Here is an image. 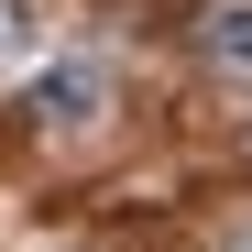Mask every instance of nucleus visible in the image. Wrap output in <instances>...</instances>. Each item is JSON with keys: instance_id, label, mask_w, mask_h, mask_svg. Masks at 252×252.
I'll return each mask as SVG.
<instances>
[{"instance_id": "4", "label": "nucleus", "mask_w": 252, "mask_h": 252, "mask_svg": "<svg viewBox=\"0 0 252 252\" xmlns=\"http://www.w3.org/2000/svg\"><path fill=\"white\" fill-rule=\"evenodd\" d=\"M44 55V11L33 0H0V66H33Z\"/></svg>"}, {"instance_id": "1", "label": "nucleus", "mask_w": 252, "mask_h": 252, "mask_svg": "<svg viewBox=\"0 0 252 252\" xmlns=\"http://www.w3.org/2000/svg\"><path fill=\"white\" fill-rule=\"evenodd\" d=\"M110 99H121L110 55H55V66L22 88V132H44V143H77V132H99V121H110Z\"/></svg>"}, {"instance_id": "2", "label": "nucleus", "mask_w": 252, "mask_h": 252, "mask_svg": "<svg viewBox=\"0 0 252 252\" xmlns=\"http://www.w3.org/2000/svg\"><path fill=\"white\" fill-rule=\"evenodd\" d=\"M187 55L208 88H252V0H197L187 11Z\"/></svg>"}, {"instance_id": "3", "label": "nucleus", "mask_w": 252, "mask_h": 252, "mask_svg": "<svg viewBox=\"0 0 252 252\" xmlns=\"http://www.w3.org/2000/svg\"><path fill=\"white\" fill-rule=\"evenodd\" d=\"M197 252H252V187H241V197H220V208L197 220Z\"/></svg>"}]
</instances>
